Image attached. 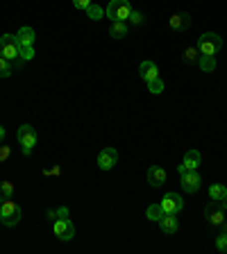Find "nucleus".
Returning a JSON list of instances; mask_svg holds the SVG:
<instances>
[{
	"label": "nucleus",
	"instance_id": "f704fd0d",
	"mask_svg": "<svg viewBox=\"0 0 227 254\" xmlns=\"http://www.w3.org/2000/svg\"><path fill=\"white\" fill-rule=\"evenodd\" d=\"M225 195H227V186H225Z\"/></svg>",
	"mask_w": 227,
	"mask_h": 254
},
{
	"label": "nucleus",
	"instance_id": "423d86ee",
	"mask_svg": "<svg viewBox=\"0 0 227 254\" xmlns=\"http://www.w3.org/2000/svg\"><path fill=\"white\" fill-rule=\"evenodd\" d=\"M180 184L186 193H198L202 186V177L198 170H184V173H180Z\"/></svg>",
	"mask_w": 227,
	"mask_h": 254
},
{
	"label": "nucleus",
	"instance_id": "f03ea898",
	"mask_svg": "<svg viewBox=\"0 0 227 254\" xmlns=\"http://www.w3.org/2000/svg\"><path fill=\"white\" fill-rule=\"evenodd\" d=\"M105 14L107 18H111V23H127V18L132 14V5H130V0H111Z\"/></svg>",
	"mask_w": 227,
	"mask_h": 254
},
{
	"label": "nucleus",
	"instance_id": "bb28decb",
	"mask_svg": "<svg viewBox=\"0 0 227 254\" xmlns=\"http://www.w3.org/2000/svg\"><path fill=\"white\" fill-rule=\"evenodd\" d=\"M18 55H21L23 62L34 59V46H18Z\"/></svg>",
	"mask_w": 227,
	"mask_h": 254
},
{
	"label": "nucleus",
	"instance_id": "6ab92c4d",
	"mask_svg": "<svg viewBox=\"0 0 227 254\" xmlns=\"http://www.w3.org/2000/svg\"><path fill=\"white\" fill-rule=\"evenodd\" d=\"M164 216V209H161V204H150L148 209H146V218L152 222H159V218Z\"/></svg>",
	"mask_w": 227,
	"mask_h": 254
},
{
	"label": "nucleus",
	"instance_id": "2f4dec72",
	"mask_svg": "<svg viewBox=\"0 0 227 254\" xmlns=\"http://www.w3.org/2000/svg\"><path fill=\"white\" fill-rule=\"evenodd\" d=\"M59 173H62V168H59V166H53V168L43 170V175H46V177H50V175H59Z\"/></svg>",
	"mask_w": 227,
	"mask_h": 254
},
{
	"label": "nucleus",
	"instance_id": "b1692460",
	"mask_svg": "<svg viewBox=\"0 0 227 254\" xmlns=\"http://www.w3.org/2000/svg\"><path fill=\"white\" fill-rule=\"evenodd\" d=\"M48 220H59V218H69V209L66 206H59V209H48Z\"/></svg>",
	"mask_w": 227,
	"mask_h": 254
},
{
	"label": "nucleus",
	"instance_id": "4be33fe9",
	"mask_svg": "<svg viewBox=\"0 0 227 254\" xmlns=\"http://www.w3.org/2000/svg\"><path fill=\"white\" fill-rule=\"evenodd\" d=\"M146 84H148V91L152 95L164 93V79H161V77H154V79H150V82H146Z\"/></svg>",
	"mask_w": 227,
	"mask_h": 254
},
{
	"label": "nucleus",
	"instance_id": "473e14b6",
	"mask_svg": "<svg viewBox=\"0 0 227 254\" xmlns=\"http://www.w3.org/2000/svg\"><path fill=\"white\" fill-rule=\"evenodd\" d=\"M218 204H221V206H223V209H227V195H223V197H221V200H218Z\"/></svg>",
	"mask_w": 227,
	"mask_h": 254
},
{
	"label": "nucleus",
	"instance_id": "393cba45",
	"mask_svg": "<svg viewBox=\"0 0 227 254\" xmlns=\"http://www.w3.org/2000/svg\"><path fill=\"white\" fill-rule=\"evenodd\" d=\"M223 195H225V186H223V184H212V186H209V200L218 202Z\"/></svg>",
	"mask_w": 227,
	"mask_h": 254
},
{
	"label": "nucleus",
	"instance_id": "1a4fd4ad",
	"mask_svg": "<svg viewBox=\"0 0 227 254\" xmlns=\"http://www.w3.org/2000/svg\"><path fill=\"white\" fill-rule=\"evenodd\" d=\"M205 218L212 222L214 227H223V222H225V209H223L218 202L212 200L205 206Z\"/></svg>",
	"mask_w": 227,
	"mask_h": 254
},
{
	"label": "nucleus",
	"instance_id": "a211bd4d",
	"mask_svg": "<svg viewBox=\"0 0 227 254\" xmlns=\"http://www.w3.org/2000/svg\"><path fill=\"white\" fill-rule=\"evenodd\" d=\"M198 66H200L205 73H212V70H216V57H209V55H200V59H198Z\"/></svg>",
	"mask_w": 227,
	"mask_h": 254
},
{
	"label": "nucleus",
	"instance_id": "72a5a7b5",
	"mask_svg": "<svg viewBox=\"0 0 227 254\" xmlns=\"http://www.w3.org/2000/svg\"><path fill=\"white\" fill-rule=\"evenodd\" d=\"M2 141H5V127L0 125V143H2Z\"/></svg>",
	"mask_w": 227,
	"mask_h": 254
},
{
	"label": "nucleus",
	"instance_id": "0eeeda50",
	"mask_svg": "<svg viewBox=\"0 0 227 254\" xmlns=\"http://www.w3.org/2000/svg\"><path fill=\"white\" fill-rule=\"evenodd\" d=\"M53 232L59 241H71L75 236V225L71 218H59V220L53 222Z\"/></svg>",
	"mask_w": 227,
	"mask_h": 254
},
{
	"label": "nucleus",
	"instance_id": "cd10ccee",
	"mask_svg": "<svg viewBox=\"0 0 227 254\" xmlns=\"http://www.w3.org/2000/svg\"><path fill=\"white\" fill-rule=\"evenodd\" d=\"M216 250L218 252H227V232H223L216 236Z\"/></svg>",
	"mask_w": 227,
	"mask_h": 254
},
{
	"label": "nucleus",
	"instance_id": "c85d7f7f",
	"mask_svg": "<svg viewBox=\"0 0 227 254\" xmlns=\"http://www.w3.org/2000/svg\"><path fill=\"white\" fill-rule=\"evenodd\" d=\"M127 21L132 23V25H143V14H141V11H134L132 9V14H130V18H127Z\"/></svg>",
	"mask_w": 227,
	"mask_h": 254
},
{
	"label": "nucleus",
	"instance_id": "6e6552de",
	"mask_svg": "<svg viewBox=\"0 0 227 254\" xmlns=\"http://www.w3.org/2000/svg\"><path fill=\"white\" fill-rule=\"evenodd\" d=\"M159 204H161L164 213H175V216L184 209V200H182L180 193H166V195L161 197V202H159Z\"/></svg>",
	"mask_w": 227,
	"mask_h": 254
},
{
	"label": "nucleus",
	"instance_id": "7ed1b4c3",
	"mask_svg": "<svg viewBox=\"0 0 227 254\" xmlns=\"http://www.w3.org/2000/svg\"><path fill=\"white\" fill-rule=\"evenodd\" d=\"M21 218H23L21 206L16 204L11 197L0 204V220H2V225H5V227H16V225L21 222Z\"/></svg>",
	"mask_w": 227,
	"mask_h": 254
},
{
	"label": "nucleus",
	"instance_id": "f8f14e48",
	"mask_svg": "<svg viewBox=\"0 0 227 254\" xmlns=\"http://www.w3.org/2000/svg\"><path fill=\"white\" fill-rule=\"evenodd\" d=\"M166 180H168V175H166V170L161 168V166H150L148 168V184L154 186V189H159V186H164Z\"/></svg>",
	"mask_w": 227,
	"mask_h": 254
},
{
	"label": "nucleus",
	"instance_id": "dca6fc26",
	"mask_svg": "<svg viewBox=\"0 0 227 254\" xmlns=\"http://www.w3.org/2000/svg\"><path fill=\"white\" fill-rule=\"evenodd\" d=\"M34 39H37V34H34V30L27 27V25L16 32V41H18V46H34Z\"/></svg>",
	"mask_w": 227,
	"mask_h": 254
},
{
	"label": "nucleus",
	"instance_id": "9d476101",
	"mask_svg": "<svg viewBox=\"0 0 227 254\" xmlns=\"http://www.w3.org/2000/svg\"><path fill=\"white\" fill-rule=\"evenodd\" d=\"M118 164V152L114 148H102L98 154V168L100 170H111Z\"/></svg>",
	"mask_w": 227,
	"mask_h": 254
},
{
	"label": "nucleus",
	"instance_id": "a878e982",
	"mask_svg": "<svg viewBox=\"0 0 227 254\" xmlns=\"http://www.w3.org/2000/svg\"><path fill=\"white\" fill-rule=\"evenodd\" d=\"M14 73V66H11L9 59L0 57V77H9V75Z\"/></svg>",
	"mask_w": 227,
	"mask_h": 254
},
{
	"label": "nucleus",
	"instance_id": "f3484780",
	"mask_svg": "<svg viewBox=\"0 0 227 254\" xmlns=\"http://www.w3.org/2000/svg\"><path fill=\"white\" fill-rule=\"evenodd\" d=\"M127 23H111L109 27V37L111 39H125L127 37Z\"/></svg>",
	"mask_w": 227,
	"mask_h": 254
},
{
	"label": "nucleus",
	"instance_id": "20e7f679",
	"mask_svg": "<svg viewBox=\"0 0 227 254\" xmlns=\"http://www.w3.org/2000/svg\"><path fill=\"white\" fill-rule=\"evenodd\" d=\"M16 138H18V143H21L23 154H25V157H30L32 150H34V145H37V141H39V134H37V129H34V127L25 123V125L18 127Z\"/></svg>",
	"mask_w": 227,
	"mask_h": 254
},
{
	"label": "nucleus",
	"instance_id": "c9c22d12",
	"mask_svg": "<svg viewBox=\"0 0 227 254\" xmlns=\"http://www.w3.org/2000/svg\"><path fill=\"white\" fill-rule=\"evenodd\" d=\"M0 204H2V200H0Z\"/></svg>",
	"mask_w": 227,
	"mask_h": 254
},
{
	"label": "nucleus",
	"instance_id": "412c9836",
	"mask_svg": "<svg viewBox=\"0 0 227 254\" xmlns=\"http://www.w3.org/2000/svg\"><path fill=\"white\" fill-rule=\"evenodd\" d=\"M84 11H86V16H89L91 21H100L102 16H105V9H102L100 5H95V2H91V5L86 7Z\"/></svg>",
	"mask_w": 227,
	"mask_h": 254
},
{
	"label": "nucleus",
	"instance_id": "9b49d317",
	"mask_svg": "<svg viewBox=\"0 0 227 254\" xmlns=\"http://www.w3.org/2000/svg\"><path fill=\"white\" fill-rule=\"evenodd\" d=\"M168 25H170V30H175V32H186L191 27V16L186 14V11L173 14L168 18Z\"/></svg>",
	"mask_w": 227,
	"mask_h": 254
},
{
	"label": "nucleus",
	"instance_id": "4468645a",
	"mask_svg": "<svg viewBox=\"0 0 227 254\" xmlns=\"http://www.w3.org/2000/svg\"><path fill=\"white\" fill-rule=\"evenodd\" d=\"M139 73H141L143 82H150V79L159 77V68H157V64L150 62V59H146V62H141V66H139Z\"/></svg>",
	"mask_w": 227,
	"mask_h": 254
},
{
	"label": "nucleus",
	"instance_id": "5701e85b",
	"mask_svg": "<svg viewBox=\"0 0 227 254\" xmlns=\"http://www.w3.org/2000/svg\"><path fill=\"white\" fill-rule=\"evenodd\" d=\"M198 59H200L198 48H186L184 55H182V62H184V64H198Z\"/></svg>",
	"mask_w": 227,
	"mask_h": 254
},
{
	"label": "nucleus",
	"instance_id": "39448f33",
	"mask_svg": "<svg viewBox=\"0 0 227 254\" xmlns=\"http://www.w3.org/2000/svg\"><path fill=\"white\" fill-rule=\"evenodd\" d=\"M0 57L9 59V62H14V59L21 57V55H18V41H16V34H2V37H0Z\"/></svg>",
	"mask_w": 227,
	"mask_h": 254
},
{
	"label": "nucleus",
	"instance_id": "c756f323",
	"mask_svg": "<svg viewBox=\"0 0 227 254\" xmlns=\"http://www.w3.org/2000/svg\"><path fill=\"white\" fill-rule=\"evenodd\" d=\"M9 157H11V148H9V145H0V164H5Z\"/></svg>",
	"mask_w": 227,
	"mask_h": 254
},
{
	"label": "nucleus",
	"instance_id": "ddd939ff",
	"mask_svg": "<svg viewBox=\"0 0 227 254\" xmlns=\"http://www.w3.org/2000/svg\"><path fill=\"white\" fill-rule=\"evenodd\" d=\"M177 227H180V222H177V218H175V213H164V216L159 218V229L164 234H175L177 232Z\"/></svg>",
	"mask_w": 227,
	"mask_h": 254
},
{
	"label": "nucleus",
	"instance_id": "7c9ffc66",
	"mask_svg": "<svg viewBox=\"0 0 227 254\" xmlns=\"http://www.w3.org/2000/svg\"><path fill=\"white\" fill-rule=\"evenodd\" d=\"M91 2H93V0H73V7H75V9H82V11H84L86 7L91 5Z\"/></svg>",
	"mask_w": 227,
	"mask_h": 254
},
{
	"label": "nucleus",
	"instance_id": "2eb2a0df",
	"mask_svg": "<svg viewBox=\"0 0 227 254\" xmlns=\"http://www.w3.org/2000/svg\"><path fill=\"white\" fill-rule=\"evenodd\" d=\"M184 166L186 170H198L202 166V154L198 152V150H189V152L184 154Z\"/></svg>",
	"mask_w": 227,
	"mask_h": 254
},
{
	"label": "nucleus",
	"instance_id": "aec40b11",
	"mask_svg": "<svg viewBox=\"0 0 227 254\" xmlns=\"http://www.w3.org/2000/svg\"><path fill=\"white\" fill-rule=\"evenodd\" d=\"M11 195H14V182H9V180L0 182V200L5 202V200H9Z\"/></svg>",
	"mask_w": 227,
	"mask_h": 254
},
{
	"label": "nucleus",
	"instance_id": "f257e3e1",
	"mask_svg": "<svg viewBox=\"0 0 227 254\" xmlns=\"http://www.w3.org/2000/svg\"><path fill=\"white\" fill-rule=\"evenodd\" d=\"M198 53L200 55H209V57H216L223 50V39L218 37L216 32H205L200 39H198Z\"/></svg>",
	"mask_w": 227,
	"mask_h": 254
}]
</instances>
